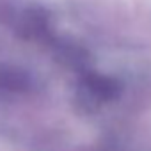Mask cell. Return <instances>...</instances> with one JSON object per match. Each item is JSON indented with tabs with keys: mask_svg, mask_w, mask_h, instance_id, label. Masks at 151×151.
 <instances>
[{
	"mask_svg": "<svg viewBox=\"0 0 151 151\" xmlns=\"http://www.w3.org/2000/svg\"><path fill=\"white\" fill-rule=\"evenodd\" d=\"M117 96V84L103 75L89 73L82 80V100L94 107L107 103Z\"/></svg>",
	"mask_w": 151,
	"mask_h": 151,
	"instance_id": "1",
	"label": "cell"
},
{
	"mask_svg": "<svg viewBox=\"0 0 151 151\" xmlns=\"http://www.w3.org/2000/svg\"><path fill=\"white\" fill-rule=\"evenodd\" d=\"M30 80L23 71L16 69H0V91L7 93H20L29 87Z\"/></svg>",
	"mask_w": 151,
	"mask_h": 151,
	"instance_id": "2",
	"label": "cell"
}]
</instances>
